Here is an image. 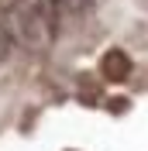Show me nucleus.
Returning a JSON list of instances; mask_svg holds the SVG:
<instances>
[{
	"label": "nucleus",
	"mask_w": 148,
	"mask_h": 151,
	"mask_svg": "<svg viewBox=\"0 0 148 151\" xmlns=\"http://www.w3.org/2000/svg\"><path fill=\"white\" fill-rule=\"evenodd\" d=\"M59 10H69V14H79V10H86L93 4V0H52Z\"/></svg>",
	"instance_id": "3"
},
{
	"label": "nucleus",
	"mask_w": 148,
	"mask_h": 151,
	"mask_svg": "<svg viewBox=\"0 0 148 151\" xmlns=\"http://www.w3.org/2000/svg\"><path fill=\"white\" fill-rule=\"evenodd\" d=\"M7 52H10V35L4 31V24H0V62L7 58Z\"/></svg>",
	"instance_id": "4"
},
{
	"label": "nucleus",
	"mask_w": 148,
	"mask_h": 151,
	"mask_svg": "<svg viewBox=\"0 0 148 151\" xmlns=\"http://www.w3.org/2000/svg\"><path fill=\"white\" fill-rule=\"evenodd\" d=\"M4 31L28 52H48L59 38V7L52 0H10L4 10Z\"/></svg>",
	"instance_id": "1"
},
{
	"label": "nucleus",
	"mask_w": 148,
	"mask_h": 151,
	"mask_svg": "<svg viewBox=\"0 0 148 151\" xmlns=\"http://www.w3.org/2000/svg\"><path fill=\"white\" fill-rule=\"evenodd\" d=\"M100 76L107 83H124L131 76V55L124 48H107L100 58Z\"/></svg>",
	"instance_id": "2"
}]
</instances>
